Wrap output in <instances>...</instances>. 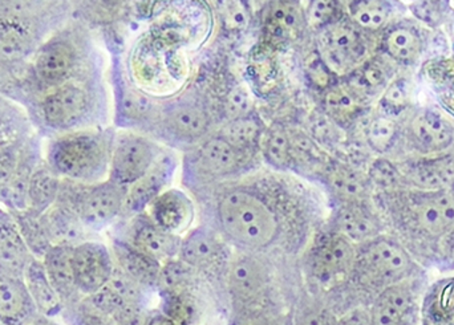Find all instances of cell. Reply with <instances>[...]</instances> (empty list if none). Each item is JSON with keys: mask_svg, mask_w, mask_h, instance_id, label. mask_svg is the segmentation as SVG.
I'll use <instances>...</instances> for the list:
<instances>
[{"mask_svg": "<svg viewBox=\"0 0 454 325\" xmlns=\"http://www.w3.org/2000/svg\"><path fill=\"white\" fill-rule=\"evenodd\" d=\"M215 218L218 234L251 254L274 247L285 231L277 209L261 194L248 189L225 191L215 205Z\"/></svg>", "mask_w": 454, "mask_h": 325, "instance_id": "cell-1", "label": "cell"}, {"mask_svg": "<svg viewBox=\"0 0 454 325\" xmlns=\"http://www.w3.org/2000/svg\"><path fill=\"white\" fill-rule=\"evenodd\" d=\"M419 265L402 242L380 234L356 246L351 279L359 289L380 292L387 287L415 279Z\"/></svg>", "mask_w": 454, "mask_h": 325, "instance_id": "cell-2", "label": "cell"}, {"mask_svg": "<svg viewBox=\"0 0 454 325\" xmlns=\"http://www.w3.org/2000/svg\"><path fill=\"white\" fill-rule=\"evenodd\" d=\"M112 143L104 133L68 132L51 143L47 165L66 180L96 182L109 172Z\"/></svg>", "mask_w": 454, "mask_h": 325, "instance_id": "cell-3", "label": "cell"}, {"mask_svg": "<svg viewBox=\"0 0 454 325\" xmlns=\"http://www.w3.org/2000/svg\"><path fill=\"white\" fill-rule=\"evenodd\" d=\"M128 189L108 180L95 185L79 186L74 191L63 189L67 193L60 190L56 202L71 209L85 228L101 230L124 212Z\"/></svg>", "mask_w": 454, "mask_h": 325, "instance_id": "cell-4", "label": "cell"}, {"mask_svg": "<svg viewBox=\"0 0 454 325\" xmlns=\"http://www.w3.org/2000/svg\"><path fill=\"white\" fill-rule=\"evenodd\" d=\"M356 259V244L338 231L328 228L312 239L304 257L306 273L320 286H335L351 279Z\"/></svg>", "mask_w": 454, "mask_h": 325, "instance_id": "cell-5", "label": "cell"}, {"mask_svg": "<svg viewBox=\"0 0 454 325\" xmlns=\"http://www.w3.org/2000/svg\"><path fill=\"white\" fill-rule=\"evenodd\" d=\"M367 50L359 27L352 21L338 19L320 28L317 34V55L333 74H351L364 64Z\"/></svg>", "mask_w": 454, "mask_h": 325, "instance_id": "cell-6", "label": "cell"}, {"mask_svg": "<svg viewBox=\"0 0 454 325\" xmlns=\"http://www.w3.org/2000/svg\"><path fill=\"white\" fill-rule=\"evenodd\" d=\"M161 154L160 146L143 135H117L112 143L109 180L130 188L152 169Z\"/></svg>", "mask_w": 454, "mask_h": 325, "instance_id": "cell-7", "label": "cell"}, {"mask_svg": "<svg viewBox=\"0 0 454 325\" xmlns=\"http://www.w3.org/2000/svg\"><path fill=\"white\" fill-rule=\"evenodd\" d=\"M403 225L428 238L442 239L454 228V196L450 191H421L408 201Z\"/></svg>", "mask_w": 454, "mask_h": 325, "instance_id": "cell-8", "label": "cell"}, {"mask_svg": "<svg viewBox=\"0 0 454 325\" xmlns=\"http://www.w3.org/2000/svg\"><path fill=\"white\" fill-rule=\"evenodd\" d=\"M90 93L74 81L47 90L39 105L37 114L48 129L69 132L79 127L90 113Z\"/></svg>", "mask_w": 454, "mask_h": 325, "instance_id": "cell-9", "label": "cell"}, {"mask_svg": "<svg viewBox=\"0 0 454 325\" xmlns=\"http://www.w3.org/2000/svg\"><path fill=\"white\" fill-rule=\"evenodd\" d=\"M368 310L372 325H419L420 294L415 279L381 290Z\"/></svg>", "mask_w": 454, "mask_h": 325, "instance_id": "cell-10", "label": "cell"}, {"mask_svg": "<svg viewBox=\"0 0 454 325\" xmlns=\"http://www.w3.org/2000/svg\"><path fill=\"white\" fill-rule=\"evenodd\" d=\"M76 66L74 45L66 37L55 36L37 48L32 61V74L43 89L51 90L71 81Z\"/></svg>", "mask_w": 454, "mask_h": 325, "instance_id": "cell-11", "label": "cell"}, {"mask_svg": "<svg viewBox=\"0 0 454 325\" xmlns=\"http://www.w3.org/2000/svg\"><path fill=\"white\" fill-rule=\"evenodd\" d=\"M270 274L266 265L251 254H240L227 267V287L235 305L253 307L266 298Z\"/></svg>", "mask_w": 454, "mask_h": 325, "instance_id": "cell-12", "label": "cell"}, {"mask_svg": "<svg viewBox=\"0 0 454 325\" xmlns=\"http://www.w3.org/2000/svg\"><path fill=\"white\" fill-rule=\"evenodd\" d=\"M72 262L77 290L87 297L103 289L116 268L108 247L98 242H80L74 246Z\"/></svg>", "mask_w": 454, "mask_h": 325, "instance_id": "cell-13", "label": "cell"}, {"mask_svg": "<svg viewBox=\"0 0 454 325\" xmlns=\"http://www.w3.org/2000/svg\"><path fill=\"white\" fill-rule=\"evenodd\" d=\"M215 230L200 226L194 230L188 231L185 238L181 242L180 257L181 262L185 263L193 270L218 271L225 266L227 260L226 247Z\"/></svg>", "mask_w": 454, "mask_h": 325, "instance_id": "cell-14", "label": "cell"}, {"mask_svg": "<svg viewBox=\"0 0 454 325\" xmlns=\"http://www.w3.org/2000/svg\"><path fill=\"white\" fill-rule=\"evenodd\" d=\"M330 228L359 246L383 234V222L367 201L349 202L339 205Z\"/></svg>", "mask_w": 454, "mask_h": 325, "instance_id": "cell-15", "label": "cell"}, {"mask_svg": "<svg viewBox=\"0 0 454 325\" xmlns=\"http://www.w3.org/2000/svg\"><path fill=\"white\" fill-rule=\"evenodd\" d=\"M176 159L172 154H161L152 169L137 182L128 189L127 201H125L122 214H141L144 210L151 206L152 202L164 193L165 188L172 181L176 172Z\"/></svg>", "mask_w": 454, "mask_h": 325, "instance_id": "cell-16", "label": "cell"}, {"mask_svg": "<svg viewBox=\"0 0 454 325\" xmlns=\"http://www.w3.org/2000/svg\"><path fill=\"white\" fill-rule=\"evenodd\" d=\"M408 138L421 153H440L454 143V127L440 112L424 109L408 125Z\"/></svg>", "mask_w": 454, "mask_h": 325, "instance_id": "cell-17", "label": "cell"}, {"mask_svg": "<svg viewBox=\"0 0 454 325\" xmlns=\"http://www.w3.org/2000/svg\"><path fill=\"white\" fill-rule=\"evenodd\" d=\"M212 119L204 106L194 103H178L162 114V130L178 143H193L209 132Z\"/></svg>", "mask_w": 454, "mask_h": 325, "instance_id": "cell-18", "label": "cell"}, {"mask_svg": "<svg viewBox=\"0 0 454 325\" xmlns=\"http://www.w3.org/2000/svg\"><path fill=\"white\" fill-rule=\"evenodd\" d=\"M149 217L167 233L183 236L188 233L196 217L193 202L184 191L170 189L160 194L151 206Z\"/></svg>", "mask_w": 454, "mask_h": 325, "instance_id": "cell-19", "label": "cell"}, {"mask_svg": "<svg viewBox=\"0 0 454 325\" xmlns=\"http://www.w3.org/2000/svg\"><path fill=\"white\" fill-rule=\"evenodd\" d=\"M197 172L207 178H223L235 174L245 166L246 156L230 145L220 135L207 138L194 154Z\"/></svg>", "mask_w": 454, "mask_h": 325, "instance_id": "cell-20", "label": "cell"}, {"mask_svg": "<svg viewBox=\"0 0 454 325\" xmlns=\"http://www.w3.org/2000/svg\"><path fill=\"white\" fill-rule=\"evenodd\" d=\"M130 244L144 254L156 259L157 262H170L180 252L183 238L160 228L149 215H136L132 226H130Z\"/></svg>", "mask_w": 454, "mask_h": 325, "instance_id": "cell-21", "label": "cell"}, {"mask_svg": "<svg viewBox=\"0 0 454 325\" xmlns=\"http://www.w3.org/2000/svg\"><path fill=\"white\" fill-rule=\"evenodd\" d=\"M37 44L34 21L0 18V61L18 63L31 55Z\"/></svg>", "mask_w": 454, "mask_h": 325, "instance_id": "cell-22", "label": "cell"}, {"mask_svg": "<svg viewBox=\"0 0 454 325\" xmlns=\"http://www.w3.org/2000/svg\"><path fill=\"white\" fill-rule=\"evenodd\" d=\"M34 255L29 251L15 221L0 217V273L23 279Z\"/></svg>", "mask_w": 454, "mask_h": 325, "instance_id": "cell-23", "label": "cell"}, {"mask_svg": "<svg viewBox=\"0 0 454 325\" xmlns=\"http://www.w3.org/2000/svg\"><path fill=\"white\" fill-rule=\"evenodd\" d=\"M112 249L120 268L140 286L152 287L160 283L162 273L161 263L144 254L124 239H114Z\"/></svg>", "mask_w": 454, "mask_h": 325, "instance_id": "cell-24", "label": "cell"}, {"mask_svg": "<svg viewBox=\"0 0 454 325\" xmlns=\"http://www.w3.org/2000/svg\"><path fill=\"white\" fill-rule=\"evenodd\" d=\"M72 254H74V246L53 244L42 259L48 279L63 303L71 302L77 294H80L74 281Z\"/></svg>", "mask_w": 454, "mask_h": 325, "instance_id": "cell-25", "label": "cell"}, {"mask_svg": "<svg viewBox=\"0 0 454 325\" xmlns=\"http://www.w3.org/2000/svg\"><path fill=\"white\" fill-rule=\"evenodd\" d=\"M23 281L35 307L42 315L56 316L60 313L63 310V300L51 284L42 260L34 258L29 262Z\"/></svg>", "mask_w": 454, "mask_h": 325, "instance_id": "cell-26", "label": "cell"}, {"mask_svg": "<svg viewBox=\"0 0 454 325\" xmlns=\"http://www.w3.org/2000/svg\"><path fill=\"white\" fill-rule=\"evenodd\" d=\"M325 182L339 205L367 201L371 185L368 177L347 165H330L325 170Z\"/></svg>", "mask_w": 454, "mask_h": 325, "instance_id": "cell-27", "label": "cell"}, {"mask_svg": "<svg viewBox=\"0 0 454 325\" xmlns=\"http://www.w3.org/2000/svg\"><path fill=\"white\" fill-rule=\"evenodd\" d=\"M35 310L23 279L0 273V318L19 323L28 319Z\"/></svg>", "mask_w": 454, "mask_h": 325, "instance_id": "cell-28", "label": "cell"}, {"mask_svg": "<svg viewBox=\"0 0 454 325\" xmlns=\"http://www.w3.org/2000/svg\"><path fill=\"white\" fill-rule=\"evenodd\" d=\"M407 180L421 191L448 190L454 182V162L450 159L419 162L408 169Z\"/></svg>", "mask_w": 454, "mask_h": 325, "instance_id": "cell-29", "label": "cell"}, {"mask_svg": "<svg viewBox=\"0 0 454 325\" xmlns=\"http://www.w3.org/2000/svg\"><path fill=\"white\" fill-rule=\"evenodd\" d=\"M306 21L295 0H277L270 5L266 16V28L270 36L278 40L293 39Z\"/></svg>", "mask_w": 454, "mask_h": 325, "instance_id": "cell-30", "label": "cell"}, {"mask_svg": "<svg viewBox=\"0 0 454 325\" xmlns=\"http://www.w3.org/2000/svg\"><path fill=\"white\" fill-rule=\"evenodd\" d=\"M60 189V177L48 165L37 167L29 177L27 191L28 209L44 214L58 201Z\"/></svg>", "mask_w": 454, "mask_h": 325, "instance_id": "cell-31", "label": "cell"}, {"mask_svg": "<svg viewBox=\"0 0 454 325\" xmlns=\"http://www.w3.org/2000/svg\"><path fill=\"white\" fill-rule=\"evenodd\" d=\"M264 130L266 128L258 117L247 114L227 121L218 135L246 156H251L261 145Z\"/></svg>", "mask_w": 454, "mask_h": 325, "instance_id": "cell-32", "label": "cell"}, {"mask_svg": "<svg viewBox=\"0 0 454 325\" xmlns=\"http://www.w3.org/2000/svg\"><path fill=\"white\" fill-rule=\"evenodd\" d=\"M383 47L395 61L413 64L423 53L424 42L418 29L399 24L387 32Z\"/></svg>", "mask_w": 454, "mask_h": 325, "instance_id": "cell-33", "label": "cell"}, {"mask_svg": "<svg viewBox=\"0 0 454 325\" xmlns=\"http://www.w3.org/2000/svg\"><path fill=\"white\" fill-rule=\"evenodd\" d=\"M43 217L53 244L76 246V242L82 236L85 226L71 209L56 202Z\"/></svg>", "mask_w": 454, "mask_h": 325, "instance_id": "cell-34", "label": "cell"}, {"mask_svg": "<svg viewBox=\"0 0 454 325\" xmlns=\"http://www.w3.org/2000/svg\"><path fill=\"white\" fill-rule=\"evenodd\" d=\"M423 302V325H454V278L439 282Z\"/></svg>", "mask_w": 454, "mask_h": 325, "instance_id": "cell-35", "label": "cell"}, {"mask_svg": "<svg viewBox=\"0 0 454 325\" xmlns=\"http://www.w3.org/2000/svg\"><path fill=\"white\" fill-rule=\"evenodd\" d=\"M15 222L31 254L42 260L53 246L43 214L31 209L23 210L16 214Z\"/></svg>", "mask_w": 454, "mask_h": 325, "instance_id": "cell-36", "label": "cell"}, {"mask_svg": "<svg viewBox=\"0 0 454 325\" xmlns=\"http://www.w3.org/2000/svg\"><path fill=\"white\" fill-rule=\"evenodd\" d=\"M264 159L278 170H288L293 167V143L291 135L283 125L275 124L266 128L261 145Z\"/></svg>", "mask_w": 454, "mask_h": 325, "instance_id": "cell-37", "label": "cell"}, {"mask_svg": "<svg viewBox=\"0 0 454 325\" xmlns=\"http://www.w3.org/2000/svg\"><path fill=\"white\" fill-rule=\"evenodd\" d=\"M349 18L360 29L378 31L391 18L389 0H347Z\"/></svg>", "mask_w": 454, "mask_h": 325, "instance_id": "cell-38", "label": "cell"}, {"mask_svg": "<svg viewBox=\"0 0 454 325\" xmlns=\"http://www.w3.org/2000/svg\"><path fill=\"white\" fill-rule=\"evenodd\" d=\"M325 106L333 119L347 124L362 112L363 100L348 85H336L325 95Z\"/></svg>", "mask_w": 454, "mask_h": 325, "instance_id": "cell-39", "label": "cell"}, {"mask_svg": "<svg viewBox=\"0 0 454 325\" xmlns=\"http://www.w3.org/2000/svg\"><path fill=\"white\" fill-rule=\"evenodd\" d=\"M387 82V72L380 64L364 63L348 74V85L362 100L367 96L373 95Z\"/></svg>", "mask_w": 454, "mask_h": 325, "instance_id": "cell-40", "label": "cell"}, {"mask_svg": "<svg viewBox=\"0 0 454 325\" xmlns=\"http://www.w3.org/2000/svg\"><path fill=\"white\" fill-rule=\"evenodd\" d=\"M412 98V84L405 77H399L389 82L381 96L380 106L384 116L395 117L408 108Z\"/></svg>", "mask_w": 454, "mask_h": 325, "instance_id": "cell-41", "label": "cell"}, {"mask_svg": "<svg viewBox=\"0 0 454 325\" xmlns=\"http://www.w3.org/2000/svg\"><path fill=\"white\" fill-rule=\"evenodd\" d=\"M397 137V124L392 117L379 116L375 117L372 121L368 124L365 130V138H367L368 145L378 153H386Z\"/></svg>", "mask_w": 454, "mask_h": 325, "instance_id": "cell-42", "label": "cell"}, {"mask_svg": "<svg viewBox=\"0 0 454 325\" xmlns=\"http://www.w3.org/2000/svg\"><path fill=\"white\" fill-rule=\"evenodd\" d=\"M153 112V103L144 93L128 89L120 104V119L128 124L145 121Z\"/></svg>", "mask_w": 454, "mask_h": 325, "instance_id": "cell-43", "label": "cell"}, {"mask_svg": "<svg viewBox=\"0 0 454 325\" xmlns=\"http://www.w3.org/2000/svg\"><path fill=\"white\" fill-rule=\"evenodd\" d=\"M52 0H0V18H18L34 21L50 8Z\"/></svg>", "mask_w": 454, "mask_h": 325, "instance_id": "cell-44", "label": "cell"}, {"mask_svg": "<svg viewBox=\"0 0 454 325\" xmlns=\"http://www.w3.org/2000/svg\"><path fill=\"white\" fill-rule=\"evenodd\" d=\"M339 0H311L306 11V21L309 26L320 29L340 19Z\"/></svg>", "mask_w": 454, "mask_h": 325, "instance_id": "cell-45", "label": "cell"}, {"mask_svg": "<svg viewBox=\"0 0 454 325\" xmlns=\"http://www.w3.org/2000/svg\"><path fill=\"white\" fill-rule=\"evenodd\" d=\"M220 16L227 31H243L250 24V12L242 0H221Z\"/></svg>", "mask_w": 454, "mask_h": 325, "instance_id": "cell-46", "label": "cell"}, {"mask_svg": "<svg viewBox=\"0 0 454 325\" xmlns=\"http://www.w3.org/2000/svg\"><path fill=\"white\" fill-rule=\"evenodd\" d=\"M402 173L396 166L387 159H379L371 165L368 172V181L371 185L381 190H394L402 180Z\"/></svg>", "mask_w": 454, "mask_h": 325, "instance_id": "cell-47", "label": "cell"}, {"mask_svg": "<svg viewBox=\"0 0 454 325\" xmlns=\"http://www.w3.org/2000/svg\"><path fill=\"white\" fill-rule=\"evenodd\" d=\"M411 11L418 20L429 27H437L444 20L445 11L442 0H413Z\"/></svg>", "mask_w": 454, "mask_h": 325, "instance_id": "cell-48", "label": "cell"}, {"mask_svg": "<svg viewBox=\"0 0 454 325\" xmlns=\"http://www.w3.org/2000/svg\"><path fill=\"white\" fill-rule=\"evenodd\" d=\"M251 101L247 93L242 88H235L229 93L225 103V113L227 121L230 120L239 119V117L251 114Z\"/></svg>", "mask_w": 454, "mask_h": 325, "instance_id": "cell-49", "label": "cell"}, {"mask_svg": "<svg viewBox=\"0 0 454 325\" xmlns=\"http://www.w3.org/2000/svg\"><path fill=\"white\" fill-rule=\"evenodd\" d=\"M336 319L333 313L323 307H307L299 313L294 325H335Z\"/></svg>", "mask_w": 454, "mask_h": 325, "instance_id": "cell-50", "label": "cell"}, {"mask_svg": "<svg viewBox=\"0 0 454 325\" xmlns=\"http://www.w3.org/2000/svg\"><path fill=\"white\" fill-rule=\"evenodd\" d=\"M72 325H112L109 316L103 315L82 303V307L71 313Z\"/></svg>", "mask_w": 454, "mask_h": 325, "instance_id": "cell-51", "label": "cell"}, {"mask_svg": "<svg viewBox=\"0 0 454 325\" xmlns=\"http://www.w3.org/2000/svg\"><path fill=\"white\" fill-rule=\"evenodd\" d=\"M309 74L311 76L312 81L317 85V87H327L330 84L331 72L330 69L325 66L323 63L322 58H317L312 60V63L309 64Z\"/></svg>", "mask_w": 454, "mask_h": 325, "instance_id": "cell-52", "label": "cell"}, {"mask_svg": "<svg viewBox=\"0 0 454 325\" xmlns=\"http://www.w3.org/2000/svg\"><path fill=\"white\" fill-rule=\"evenodd\" d=\"M335 325H372L370 310L363 307L352 308L338 319Z\"/></svg>", "mask_w": 454, "mask_h": 325, "instance_id": "cell-53", "label": "cell"}, {"mask_svg": "<svg viewBox=\"0 0 454 325\" xmlns=\"http://www.w3.org/2000/svg\"><path fill=\"white\" fill-rule=\"evenodd\" d=\"M442 251L445 259L454 265V228L442 236Z\"/></svg>", "mask_w": 454, "mask_h": 325, "instance_id": "cell-54", "label": "cell"}, {"mask_svg": "<svg viewBox=\"0 0 454 325\" xmlns=\"http://www.w3.org/2000/svg\"><path fill=\"white\" fill-rule=\"evenodd\" d=\"M248 325H288V321L283 318H262L258 319V321H253V323H250Z\"/></svg>", "mask_w": 454, "mask_h": 325, "instance_id": "cell-55", "label": "cell"}, {"mask_svg": "<svg viewBox=\"0 0 454 325\" xmlns=\"http://www.w3.org/2000/svg\"><path fill=\"white\" fill-rule=\"evenodd\" d=\"M5 80L4 63L0 61V84H3Z\"/></svg>", "mask_w": 454, "mask_h": 325, "instance_id": "cell-56", "label": "cell"}, {"mask_svg": "<svg viewBox=\"0 0 454 325\" xmlns=\"http://www.w3.org/2000/svg\"><path fill=\"white\" fill-rule=\"evenodd\" d=\"M0 325H16L13 321H5V319L0 318Z\"/></svg>", "mask_w": 454, "mask_h": 325, "instance_id": "cell-57", "label": "cell"}, {"mask_svg": "<svg viewBox=\"0 0 454 325\" xmlns=\"http://www.w3.org/2000/svg\"><path fill=\"white\" fill-rule=\"evenodd\" d=\"M450 34H452L454 36V19L452 21H450Z\"/></svg>", "mask_w": 454, "mask_h": 325, "instance_id": "cell-58", "label": "cell"}, {"mask_svg": "<svg viewBox=\"0 0 454 325\" xmlns=\"http://www.w3.org/2000/svg\"><path fill=\"white\" fill-rule=\"evenodd\" d=\"M37 325H42V324H37Z\"/></svg>", "mask_w": 454, "mask_h": 325, "instance_id": "cell-59", "label": "cell"}]
</instances>
